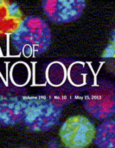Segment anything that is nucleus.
Listing matches in <instances>:
<instances>
[{"mask_svg": "<svg viewBox=\"0 0 115 148\" xmlns=\"http://www.w3.org/2000/svg\"><path fill=\"white\" fill-rule=\"evenodd\" d=\"M70 102L56 92L29 95L23 123L31 132H48L59 124L64 108Z\"/></svg>", "mask_w": 115, "mask_h": 148, "instance_id": "f257e3e1", "label": "nucleus"}, {"mask_svg": "<svg viewBox=\"0 0 115 148\" xmlns=\"http://www.w3.org/2000/svg\"><path fill=\"white\" fill-rule=\"evenodd\" d=\"M51 39L49 23L38 16H26L10 36L12 47L25 57L45 53L50 47Z\"/></svg>", "mask_w": 115, "mask_h": 148, "instance_id": "f03ea898", "label": "nucleus"}, {"mask_svg": "<svg viewBox=\"0 0 115 148\" xmlns=\"http://www.w3.org/2000/svg\"><path fill=\"white\" fill-rule=\"evenodd\" d=\"M29 95L24 87L0 83V125L14 127L23 123Z\"/></svg>", "mask_w": 115, "mask_h": 148, "instance_id": "7ed1b4c3", "label": "nucleus"}, {"mask_svg": "<svg viewBox=\"0 0 115 148\" xmlns=\"http://www.w3.org/2000/svg\"><path fill=\"white\" fill-rule=\"evenodd\" d=\"M82 105L94 118L107 121L114 115V87L112 83L101 82L93 86L85 95Z\"/></svg>", "mask_w": 115, "mask_h": 148, "instance_id": "20e7f679", "label": "nucleus"}, {"mask_svg": "<svg viewBox=\"0 0 115 148\" xmlns=\"http://www.w3.org/2000/svg\"><path fill=\"white\" fill-rule=\"evenodd\" d=\"M95 130L94 123L88 118L75 115L65 121L59 135L66 147L85 148L93 142Z\"/></svg>", "mask_w": 115, "mask_h": 148, "instance_id": "39448f33", "label": "nucleus"}, {"mask_svg": "<svg viewBox=\"0 0 115 148\" xmlns=\"http://www.w3.org/2000/svg\"><path fill=\"white\" fill-rule=\"evenodd\" d=\"M86 7L85 0H44L42 9L54 23H68L78 20Z\"/></svg>", "mask_w": 115, "mask_h": 148, "instance_id": "423d86ee", "label": "nucleus"}, {"mask_svg": "<svg viewBox=\"0 0 115 148\" xmlns=\"http://www.w3.org/2000/svg\"><path fill=\"white\" fill-rule=\"evenodd\" d=\"M93 142L98 148H115V122L114 120L103 121L95 130Z\"/></svg>", "mask_w": 115, "mask_h": 148, "instance_id": "0eeeda50", "label": "nucleus"}, {"mask_svg": "<svg viewBox=\"0 0 115 148\" xmlns=\"http://www.w3.org/2000/svg\"><path fill=\"white\" fill-rule=\"evenodd\" d=\"M47 148H68L66 147H62L60 143H58L56 140H52L49 143V146Z\"/></svg>", "mask_w": 115, "mask_h": 148, "instance_id": "6e6552de", "label": "nucleus"}]
</instances>
